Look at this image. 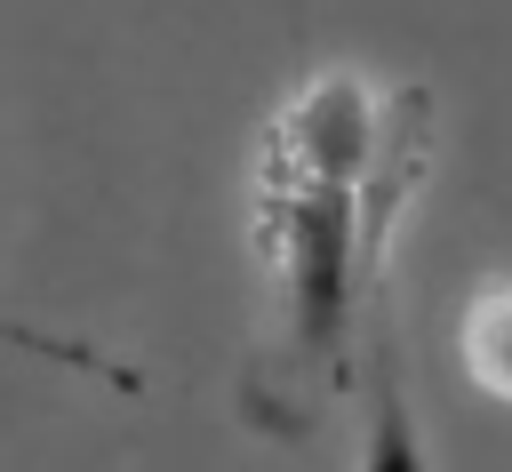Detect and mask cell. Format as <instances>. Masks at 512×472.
I'll return each instance as SVG.
<instances>
[{"label": "cell", "instance_id": "obj_1", "mask_svg": "<svg viewBox=\"0 0 512 472\" xmlns=\"http://www.w3.org/2000/svg\"><path fill=\"white\" fill-rule=\"evenodd\" d=\"M432 168V96L376 72H312L256 144L264 312L240 416L264 440H312L392 360V232Z\"/></svg>", "mask_w": 512, "mask_h": 472}, {"label": "cell", "instance_id": "obj_2", "mask_svg": "<svg viewBox=\"0 0 512 472\" xmlns=\"http://www.w3.org/2000/svg\"><path fill=\"white\" fill-rule=\"evenodd\" d=\"M0 344L32 352V360H48V368H80V376H96V384H112V392H136V384H144L120 352H104V344H88V336H48V328H24V320H8V312H0Z\"/></svg>", "mask_w": 512, "mask_h": 472}]
</instances>
